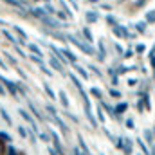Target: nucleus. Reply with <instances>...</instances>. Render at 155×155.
I'll use <instances>...</instances> for the list:
<instances>
[{
	"instance_id": "28",
	"label": "nucleus",
	"mask_w": 155,
	"mask_h": 155,
	"mask_svg": "<svg viewBox=\"0 0 155 155\" xmlns=\"http://www.w3.org/2000/svg\"><path fill=\"white\" fill-rule=\"evenodd\" d=\"M7 155H16V150H15V148H9V150H7Z\"/></svg>"
},
{
	"instance_id": "18",
	"label": "nucleus",
	"mask_w": 155,
	"mask_h": 155,
	"mask_svg": "<svg viewBox=\"0 0 155 155\" xmlns=\"http://www.w3.org/2000/svg\"><path fill=\"white\" fill-rule=\"evenodd\" d=\"M7 4H11V5H16V7H22V2H18V0H5Z\"/></svg>"
},
{
	"instance_id": "24",
	"label": "nucleus",
	"mask_w": 155,
	"mask_h": 155,
	"mask_svg": "<svg viewBox=\"0 0 155 155\" xmlns=\"http://www.w3.org/2000/svg\"><path fill=\"white\" fill-rule=\"evenodd\" d=\"M41 71H43V72H45V74H47V76H52V72H51V71H49V69H47V67H43V65H41Z\"/></svg>"
},
{
	"instance_id": "22",
	"label": "nucleus",
	"mask_w": 155,
	"mask_h": 155,
	"mask_svg": "<svg viewBox=\"0 0 155 155\" xmlns=\"http://www.w3.org/2000/svg\"><path fill=\"white\" fill-rule=\"evenodd\" d=\"M18 134H20L22 137H25V135H27V132H25V128H24V126H18Z\"/></svg>"
},
{
	"instance_id": "15",
	"label": "nucleus",
	"mask_w": 155,
	"mask_h": 155,
	"mask_svg": "<svg viewBox=\"0 0 155 155\" xmlns=\"http://www.w3.org/2000/svg\"><path fill=\"white\" fill-rule=\"evenodd\" d=\"M15 31H16V33H18V35H20V36H22V38H24V40L27 38V35H25V33H24V31H22V29L18 27V25H15Z\"/></svg>"
},
{
	"instance_id": "5",
	"label": "nucleus",
	"mask_w": 155,
	"mask_h": 155,
	"mask_svg": "<svg viewBox=\"0 0 155 155\" xmlns=\"http://www.w3.org/2000/svg\"><path fill=\"white\" fill-rule=\"evenodd\" d=\"M97 18H99L97 13H94V11H88V13H87V20H88V22H96Z\"/></svg>"
},
{
	"instance_id": "8",
	"label": "nucleus",
	"mask_w": 155,
	"mask_h": 155,
	"mask_svg": "<svg viewBox=\"0 0 155 155\" xmlns=\"http://www.w3.org/2000/svg\"><path fill=\"white\" fill-rule=\"evenodd\" d=\"M33 15L38 16V18H43V16H45V11H43V9H33Z\"/></svg>"
},
{
	"instance_id": "9",
	"label": "nucleus",
	"mask_w": 155,
	"mask_h": 155,
	"mask_svg": "<svg viewBox=\"0 0 155 155\" xmlns=\"http://www.w3.org/2000/svg\"><path fill=\"white\" fill-rule=\"evenodd\" d=\"M20 116L24 117V119H25V121H29V123H35V121H33V117L29 116V114H27V112H25V110H20Z\"/></svg>"
},
{
	"instance_id": "21",
	"label": "nucleus",
	"mask_w": 155,
	"mask_h": 155,
	"mask_svg": "<svg viewBox=\"0 0 155 155\" xmlns=\"http://www.w3.org/2000/svg\"><path fill=\"white\" fill-rule=\"evenodd\" d=\"M4 36H5V38L9 40V41H13V43H16V40L13 38V36H11V35H9V33H7V31H4Z\"/></svg>"
},
{
	"instance_id": "29",
	"label": "nucleus",
	"mask_w": 155,
	"mask_h": 155,
	"mask_svg": "<svg viewBox=\"0 0 155 155\" xmlns=\"http://www.w3.org/2000/svg\"><path fill=\"white\" fill-rule=\"evenodd\" d=\"M47 110H49V112H51V114H52V116H56V110H54V108H52V107H47Z\"/></svg>"
},
{
	"instance_id": "12",
	"label": "nucleus",
	"mask_w": 155,
	"mask_h": 155,
	"mask_svg": "<svg viewBox=\"0 0 155 155\" xmlns=\"http://www.w3.org/2000/svg\"><path fill=\"white\" fill-rule=\"evenodd\" d=\"M146 22H155V11H148V15H146Z\"/></svg>"
},
{
	"instance_id": "27",
	"label": "nucleus",
	"mask_w": 155,
	"mask_h": 155,
	"mask_svg": "<svg viewBox=\"0 0 155 155\" xmlns=\"http://www.w3.org/2000/svg\"><path fill=\"white\" fill-rule=\"evenodd\" d=\"M110 94H112V97H119V96H121L117 90H110Z\"/></svg>"
},
{
	"instance_id": "20",
	"label": "nucleus",
	"mask_w": 155,
	"mask_h": 155,
	"mask_svg": "<svg viewBox=\"0 0 155 155\" xmlns=\"http://www.w3.org/2000/svg\"><path fill=\"white\" fill-rule=\"evenodd\" d=\"M0 139H4V141H7V143H11V137H9L7 134H4V132H0Z\"/></svg>"
},
{
	"instance_id": "11",
	"label": "nucleus",
	"mask_w": 155,
	"mask_h": 155,
	"mask_svg": "<svg viewBox=\"0 0 155 155\" xmlns=\"http://www.w3.org/2000/svg\"><path fill=\"white\" fill-rule=\"evenodd\" d=\"M0 114H2V117H4V121H5V123H7V124H11V117L7 116V112H5V110H4V108H2V110H0Z\"/></svg>"
},
{
	"instance_id": "13",
	"label": "nucleus",
	"mask_w": 155,
	"mask_h": 155,
	"mask_svg": "<svg viewBox=\"0 0 155 155\" xmlns=\"http://www.w3.org/2000/svg\"><path fill=\"white\" fill-rule=\"evenodd\" d=\"M43 88H45V92H47V94H49L52 99H56V96H54V92L51 90V87H49V85H43Z\"/></svg>"
},
{
	"instance_id": "33",
	"label": "nucleus",
	"mask_w": 155,
	"mask_h": 155,
	"mask_svg": "<svg viewBox=\"0 0 155 155\" xmlns=\"http://www.w3.org/2000/svg\"><path fill=\"white\" fill-rule=\"evenodd\" d=\"M153 155H155V150H153Z\"/></svg>"
},
{
	"instance_id": "17",
	"label": "nucleus",
	"mask_w": 155,
	"mask_h": 155,
	"mask_svg": "<svg viewBox=\"0 0 155 155\" xmlns=\"http://www.w3.org/2000/svg\"><path fill=\"white\" fill-rule=\"evenodd\" d=\"M29 49H31V51H33V52H35L36 56H41V52H40V49L36 47V45H29Z\"/></svg>"
},
{
	"instance_id": "31",
	"label": "nucleus",
	"mask_w": 155,
	"mask_h": 155,
	"mask_svg": "<svg viewBox=\"0 0 155 155\" xmlns=\"http://www.w3.org/2000/svg\"><path fill=\"white\" fill-rule=\"evenodd\" d=\"M152 65H153V69H155V58H153V60H152Z\"/></svg>"
},
{
	"instance_id": "3",
	"label": "nucleus",
	"mask_w": 155,
	"mask_h": 155,
	"mask_svg": "<svg viewBox=\"0 0 155 155\" xmlns=\"http://www.w3.org/2000/svg\"><path fill=\"white\" fill-rule=\"evenodd\" d=\"M41 22H43V24H47V25H52V27H60V25H61L58 20H54V18H47V16H43V18H41Z\"/></svg>"
},
{
	"instance_id": "2",
	"label": "nucleus",
	"mask_w": 155,
	"mask_h": 155,
	"mask_svg": "<svg viewBox=\"0 0 155 155\" xmlns=\"http://www.w3.org/2000/svg\"><path fill=\"white\" fill-rule=\"evenodd\" d=\"M0 81H2V83L9 88V92H11V94H16V88H18V87H16L13 81H9V79H5V78H0Z\"/></svg>"
},
{
	"instance_id": "32",
	"label": "nucleus",
	"mask_w": 155,
	"mask_h": 155,
	"mask_svg": "<svg viewBox=\"0 0 155 155\" xmlns=\"http://www.w3.org/2000/svg\"><path fill=\"white\" fill-rule=\"evenodd\" d=\"M0 155H2V146H0Z\"/></svg>"
},
{
	"instance_id": "1",
	"label": "nucleus",
	"mask_w": 155,
	"mask_h": 155,
	"mask_svg": "<svg viewBox=\"0 0 155 155\" xmlns=\"http://www.w3.org/2000/svg\"><path fill=\"white\" fill-rule=\"evenodd\" d=\"M69 40H71V41H72L74 45H78V47H79L81 51H85L87 54H94V49H92V47H90L88 43H81V41H79V40H76L74 36H69Z\"/></svg>"
},
{
	"instance_id": "4",
	"label": "nucleus",
	"mask_w": 155,
	"mask_h": 155,
	"mask_svg": "<svg viewBox=\"0 0 155 155\" xmlns=\"http://www.w3.org/2000/svg\"><path fill=\"white\" fill-rule=\"evenodd\" d=\"M51 67H52V69H56V71H60V72H63V67H61V63H60V61H56V58H52V60H51Z\"/></svg>"
},
{
	"instance_id": "30",
	"label": "nucleus",
	"mask_w": 155,
	"mask_h": 155,
	"mask_svg": "<svg viewBox=\"0 0 155 155\" xmlns=\"http://www.w3.org/2000/svg\"><path fill=\"white\" fill-rule=\"evenodd\" d=\"M0 94H5V90L2 88V85H0Z\"/></svg>"
},
{
	"instance_id": "16",
	"label": "nucleus",
	"mask_w": 155,
	"mask_h": 155,
	"mask_svg": "<svg viewBox=\"0 0 155 155\" xmlns=\"http://www.w3.org/2000/svg\"><path fill=\"white\" fill-rule=\"evenodd\" d=\"M83 35H85V36H87V40H88V41H92V33H90V31H88V29H87V27H85V29H83Z\"/></svg>"
},
{
	"instance_id": "19",
	"label": "nucleus",
	"mask_w": 155,
	"mask_h": 155,
	"mask_svg": "<svg viewBox=\"0 0 155 155\" xmlns=\"http://www.w3.org/2000/svg\"><path fill=\"white\" fill-rule=\"evenodd\" d=\"M124 110H126V105H124V103H121V105H119V107L116 108L117 114H121V112H124Z\"/></svg>"
},
{
	"instance_id": "25",
	"label": "nucleus",
	"mask_w": 155,
	"mask_h": 155,
	"mask_svg": "<svg viewBox=\"0 0 155 155\" xmlns=\"http://www.w3.org/2000/svg\"><path fill=\"white\" fill-rule=\"evenodd\" d=\"M144 27H146V24H137V31H144Z\"/></svg>"
},
{
	"instance_id": "7",
	"label": "nucleus",
	"mask_w": 155,
	"mask_h": 155,
	"mask_svg": "<svg viewBox=\"0 0 155 155\" xmlns=\"http://www.w3.org/2000/svg\"><path fill=\"white\" fill-rule=\"evenodd\" d=\"M61 52H63V54H65V56H67V58H69V60H71V61H76V56H74V54H72V52H71V51H67V49H63V51H61Z\"/></svg>"
},
{
	"instance_id": "14",
	"label": "nucleus",
	"mask_w": 155,
	"mask_h": 155,
	"mask_svg": "<svg viewBox=\"0 0 155 155\" xmlns=\"http://www.w3.org/2000/svg\"><path fill=\"white\" fill-rule=\"evenodd\" d=\"M124 143H126V144H124V153H130V152H132V143H130V141H124Z\"/></svg>"
},
{
	"instance_id": "6",
	"label": "nucleus",
	"mask_w": 155,
	"mask_h": 155,
	"mask_svg": "<svg viewBox=\"0 0 155 155\" xmlns=\"http://www.w3.org/2000/svg\"><path fill=\"white\" fill-rule=\"evenodd\" d=\"M114 33H116L117 36H128V33H126L123 27H119V25H117V27H114Z\"/></svg>"
},
{
	"instance_id": "26",
	"label": "nucleus",
	"mask_w": 155,
	"mask_h": 155,
	"mask_svg": "<svg viewBox=\"0 0 155 155\" xmlns=\"http://www.w3.org/2000/svg\"><path fill=\"white\" fill-rule=\"evenodd\" d=\"M92 94H94V96H97V97H101V92H99L97 88H92Z\"/></svg>"
},
{
	"instance_id": "23",
	"label": "nucleus",
	"mask_w": 155,
	"mask_h": 155,
	"mask_svg": "<svg viewBox=\"0 0 155 155\" xmlns=\"http://www.w3.org/2000/svg\"><path fill=\"white\" fill-rule=\"evenodd\" d=\"M76 71H78V72H79V74H81L83 78H87V76H88V74L85 72V69H81V67H76Z\"/></svg>"
},
{
	"instance_id": "10",
	"label": "nucleus",
	"mask_w": 155,
	"mask_h": 155,
	"mask_svg": "<svg viewBox=\"0 0 155 155\" xmlns=\"http://www.w3.org/2000/svg\"><path fill=\"white\" fill-rule=\"evenodd\" d=\"M60 99H61V103H63V107H69V99H67V96H65V92H60Z\"/></svg>"
}]
</instances>
